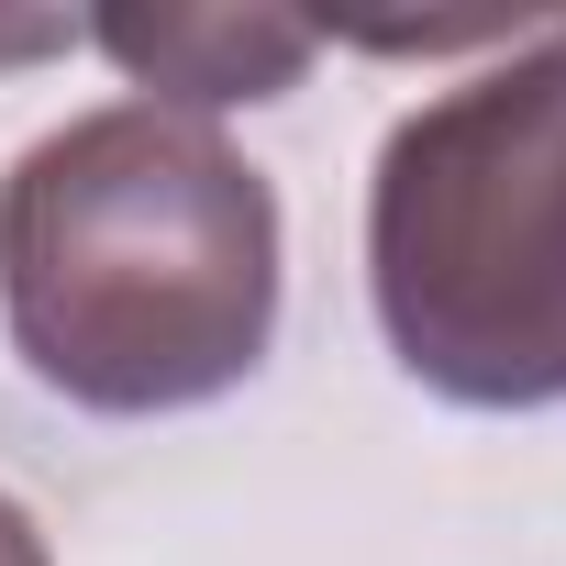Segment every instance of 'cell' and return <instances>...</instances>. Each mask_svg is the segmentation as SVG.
<instances>
[{"label":"cell","instance_id":"obj_1","mask_svg":"<svg viewBox=\"0 0 566 566\" xmlns=\"http://www.w3.org/2000/svg\"><path fill=\"white\" fill-rule=\"evenodd\" d=\"M277 189L189 112L101 101L0 178V334L67 411L167 422L233 400L277 345Z\"/></svg>","mask_w":566,"mask_h":566},{"label":"cell","instance_id":"obj_2","mask_svg":"<svg viewBox=\"0 0 566 566\" xmlns=\"http://www.w3.org/2000/svg\"><path fill=\"white\" fill-rule=\"evenodd\" d=\"M367 301L455 411L566 400V12L389 123L367 178Z\"/></svg>","mask_w":566,"mask_h":566},{"label":"cell","instance_id":"obj_3","mask_svg":"<svg viewBox=\"0 0 566 566\" xmlns=\"http://www.w3.org/2000/svg\"><path fill=\"white\" fill-rule=\"evenodd\" d=\"M156 112H233V101H277V90H301V67L323 56L312 23L290 12H101L78 23Z\"/></svg>","mask_w":566,"mask_h":566},{"label":"cell","instance_id":"obj_4","mask_svg":"<svg viewBox=\"0 0 566 566\" xmlns=\"http://www.w3.org/2000/svg\"><path fill=\"white\" fill-rule=\"evenodd\" d=\"M0 566H56V555H45V522H34L12 489H0Z\"/></svg>","mask_w":566,"mask_h":566}]
</instances>
